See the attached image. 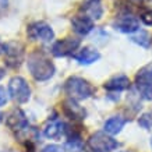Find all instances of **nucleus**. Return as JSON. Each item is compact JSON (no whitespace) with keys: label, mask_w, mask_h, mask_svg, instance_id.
Returning <instances> with one entry per match:
<instances>
[{"label":"nucleus","mask_w":152,"mask_h":152,"mask_svg":"<svg viewBox=\"0 0 152 152\" xmlns=\"http://www.w3.org/2000/svg\"><path fill=\"white\" fill-rule=\"evenodd\" d=\"M115 28L120 32L131 35L140 29V21L133 14H124V15H120L115 21Z\"/></svg>","instance_id":"obj_8"},{"label":"nucleus","mask_w":152,"mask_h":152,"mask_svg":"<svg viewBox=\"0 0 152 152\" xmlns=\"http://www.w3.org/2000/svg\"><path fill=\"white\" fill-rule=\"evenodd\" d=\"M130 41L140 45L141 48H145V49L151 46V37H149V34L147 31H142V29H138L137 32L131 34Z\"/></svg>","instance_id":"obj_17"},{"label":"nucleus","mask_w":152,"mask_h":152,"mask_svg":"<svg viewBox=\"0 0 152 152\" xmlns=\"http://www.w3.org/2000/svg\"><path fill=\"white\" fill-rule=\"evenodd\" d=\"M6 63L10 67H18L24 59V46L20 42H7L3 48Z\"/></svg>","instance_id":"obj_6"},{"label":"nucleus","mask_w":152,"mask_h":152,"mask_svg":"<svg viewBox=\"0 0 152 152\" xmlns=\"http://www.w3.org/2000/svg\"><path fill=\"white\" fill-rule=\"evenodd\" d=\"M71 28L73 31L80 37H85L94 29V21L89 17L80 14L71 18Z\"/></svg>","instance_id":"obj_10"},{"label":"nucleus","mask_w":152,"mask_h":152,"mask_svg":"<svg viewBox=\"0 0 152 152\" xmlns=\"http://www.w3.org/2000/svg\"><path fill=\"white\" fill-rule=\"evenodd\" d=\"M64 127L66 126L59 119H50L48 120L45 127H43V135L50 140H59L61 138V135L66 134Z\"/></svg>","instance_id":"obj_11"},{"label":"nucleus","mask_w":152,"mask_h":152,"mask_svg":"<svg viewBox=\"0 0 152 152\" xmlns=\"http://www.w3.org/2000/svg\"><path fill=\"white\" fill-rule=\"evenodd\" d=\"M9 94L17 103H25L31 98V88L23 77H13L9 83Z\"/></svg>","instance_id":"obj_4"},{"label":"nucleus","mask_w":152,"mask_h":152,"mask_svg":"<svg viewBox=\"0 0 152 152\" xmlns=\"http://www.w3.org/2000/svg\"><path fill=\"white\" fill-rule=\"evenodd\" d=\"M105 89L106 91H112V92H120V91H124L130 88V78L126 77L123 74L120 75H115L112 77L107 83H105Z\"/></svg>","instance_id":"obj_14"},{"label":"nucleus","mask_w":152,"mask_h":152,"mask_svg":"<svg viewBox=\"0 0 152 152\" xmlns=\"http://www.w3.org/2000/svg\"><path fill=\"white\" fill-rule=\"evenodd\" d=\"M119 147V142L112 135L102 131L92 134L88 140V148L92 152H112Z\"/></svg>","instance_id":"obj_3"},{"label":"nucleus","mask_w":152,"mask_h":152,"mask_svg":"<svg viewBox=\"0 0 152 152\" xmlns=\"http://www.w3.org/2000/svg\"><path fill=\"white\" fill-rule=\"evenodd\" d=\"M81 11L84 13V15H87L92 21L101 20L103 15V7H102L101 0H87L81 7Z\"/></svg>","instance_id":"obj_13"},{"label":"nucleus","mask_w":152,"mask_h":152,"mask_svg":"<svg viewBox=\"0 0 152 152\" xmlns=\"http://www.w3.org/2000/svg\"><path fill=\"white\" fill-rule=\"evenodd\" d=\"M3 48H4V45H3V43H1V42H0V55H1V53H3Z\"/></svg>","instance_id":"obj_26"},{"label":"nucleus","mask_w":152,"mask_h":152,"mask_svg":"<svg viewBox=\"0 0 152 152\" xmlns=\"http://www.w3.org/2000/svg\"><path fill=\"white\" fill-rule=\"evenodd\" d=\"M27 35L32 41H41L45 43L53 41V38H55V32H53L52 27L43 21H38V23H32L31 25H28Z\"/></svg>","instance_id":"obj_5"},{"label":"nucleus","mask_w":152,"mask_h":152,"mask_svg":"<svg viewBox=\"0 0 152 152\" xmlns=\"http://www.w3.org/2000/svg\"><path fill=\"white\" fill-rule=\"evenodd\" d=\"M1 120H3V115L0 113V123H1Z\"/></svg>","instance_id":"obj_27"},{"label":"nucleus","mask_w":152,"mask_h":152,"mask_svg":"<svg viewBox=\"0 0 152 152\" xmlns=\"http://www.w3.org/2000/svg\"><path fill=\"white\" fill-rule=\"evenodd\" d=\"M151 145H152V140H151Z\"/></svg>","instance_id":"obj_28"},{"label":"nucleus","mask_w":152,"mask_h":152,"mask_svg":"<svg viewBox=\"0 0 152 152\" xmlns=\"http://www.w3.org/2000/svg\"><path fill=\"white\" fill-rule=\"evenodd\" d=\"M140 18H141V21H142L145 25H148V27H152V10H145V11H142L141 13V15H140Z\"/></svg>","instance_id":"obj_21"},{"label":"nucleus","mask_w":152,"mask_h":152,"mask_svg":"<svg viewBox=\"0 0 152 152\" xmlns=\"http://www.w3.org/2000/svg\"><path fill=\"white\" fill-rule=\"evenodd\" d=\"M7 7V0H0V10H4Z\"/></svg>","instance_id":"obj_24"},{"label":"nucleus","mask_w":152,"mask_h":152,"mask_svg":"<svg viewBox=\"0 0 152 152\" xmlns=\"http://www.w3.org/2000/svg\"><path fill=\"white\" fill-rule=\"evenodd\" d=\"M137 91H138L140 96L145 99V101H152V81L147 83H135Z\"/></svg>","instance_id":"obj_18"},{"label":"nucleus","mask_w":152,"mask_h":152,"mask_svg":"<svg viewBox=\"0 0 152 152\" xmlns=\"http://www.w3.org/2000/svg\"><path fill=\"white\" fill-rule=\"evenodd\" d=\"M64 112L66 115L69 116L70 119L73 120H84L85 119V115H87V112L84 109L83 106H80L77 102L74 101V99H67L64 102Z\"/></svg>","instance_id":"obj_15"},{"label":"nucleus","mask_w":152,"mask_h":152,"mask_svg":"<svg viewBox=\"0 0 152 152\" xmlns=\"http://www.w3.org/2000/svg\"><path fill=\"white\" fill-rule=\"evenodd\" d=\"M42 152H66V149L63 147H60V145L52 144V145H46L42 149Z\"/></svg>","instance_id":"obj_22"},{"label":"nucleus","mask_w":152,"mask_h":152,"mask_svg":"<svg viewBox=\"0 0 152 152\" xmlns=\"http://www.w3.org/2000/svg\"><path fill=\"white\" fill-rule=\"evenodd\" d=\"M138 126L142 127L144 130H151L152 129V112H145L140 116Z\"/></svg>","instance_id":"obj_20"},{"label":"nucleus","mask_w":152,"mask_h":152,"mask_svg":"<svg viewBox=\"0 0 152 152\" xmlns=\"http://www.w3.org/2000/svg\"><path fill=\"white\" fill-rule=\"evenodd\" d=\"M6 124H7L9 129L18 133V131L24 130L25 127H28V119L21 109H14L6 117Z\"/></svg>","instance_id":"obj_9"},{"label":"nucleus","mask_w":152,"mask_h":152,"mask_svg":"<svg viewBox=\"0 0 152 152\" xmlns=\"http://www.w3.org/2000/svg\"><path fill=\"white\" fill-rule=\"evenodd\" d=\"M7 103V92L3 87H0V106H3Z\"/></svg>","instance_id":"obj_23"},{"label":"nucleus","mask_w":152,"mask_h":152,"mask_svg":"<svg viewBox=\"0 0 152 152\" xmlns=\"http://www.w3.org/2000/svg\"><path fill=\"white\" fill-rule=\"evenodd\" d=\"M101 59V53L94 49V48H84L81 50H78L77 53H74V60L78 61L80 64H84V66H89L98 61Z\"/></svg>","instance_id":"obj_12"},{"label":"nucleus","mask_w":152,"mask_h":152,"mask_svg":"<svg viewBox=\"0 0 152 152\" xmlns=\"http://www.w3.org/2000/svg\"><path fill=\"white\" fill-rule=\"evenodd\" d=\"M64 92L74 101H83L91 98L95 92V88L81 77H70L64 84Z\"/></svg>","instance_id":"obj_2"},{"label":"nucleus","mask_w":152,"mask_h":152,"mask_svg":"<svg viewBox=\"0 0 152 152\" xmlns=\"http://www.w3.org/2000/svg\"><path fill=\"white\" fill-rule=\"evenodd\" d=\"M3 77H4V70H3V69H0V80L3 78Z\"/></svg>","instance_id":"obj_25"},{"label":"nucleus","mask_w":152,"mask_h":152,"mask_svg":"<svg viewBox=\"0 0 152 152\" xmlns=\"http://www.w3.org/2000/svg\"><path fill=\"white\" fill-rule=\"evenodd\" d=\"M126 121L127 120L124 117H121V116H113L110 119H107L105 121V124H103V130H105L106 134H109V135H116V134H119L123 127H124Z\"/></svg>","instance_id":"obj_16"},{"label":"nucleus","mask_w":152,"mask_h":152,"mask_svg":"<svg viewBox=\"0 0 152 152\" xmlns=\"http://www.w3.org/2000/svg\"><path fill=\"white\" fill-rule=\"evenodd\" d=\"M152 81V63H148L138 70L135 75V83H147Z\"/></svg>","instance_id":"obj_19"},{"label":"nucleus","mask_w":152,"mask_h":152,"mask_svg":"<svg viewBox=\"0 0 152 152\" xmlns=\"http://www.w3.org/2000/svg\"><path fill=\"white\" fill-rule=\"evenodd\" d=\"M80 39L75 38H64V39H60V41L55 42L53 46H52V53L56 57H66V56L73 55L74 52L80 48Z\"/></svg>","instance_id":"obj_7"},{"label":"nucleus","mask_w":152,"mask_h":152,"mask_svg":"<svg viewBox=\"0 0 152 152\" xmlns=\"http://www.w3.org/2000/svg\"><path fill=\"white\" fill-rule=\"evenodd\" d=\"M27 67L37 81H48L55 75L56 67L43 52L35 50L28 56Z\"/></svg>","instance_id":"obj_1"}]
</instances>
